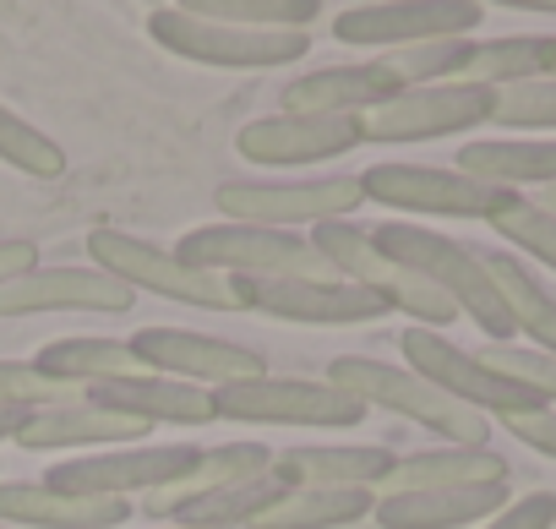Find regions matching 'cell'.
I'll list each match as a JSON object with an SVG mask.
<instances>
[{
  "label": "cell",
  "mask_w": 556,
  "mask_h": 529,
  "mask_svg": "<svg viewBox=\"0 0 556 529\" xmlns=\"http://www.w3.org/2000/svg\"><path fill=\"white\" fill-rule=\"evenodd\" d=\"M0 159L23 175H34V180L66 175V148L55 137H45L34 121H23L12 104H0Z\"/></svg>",
  "instance_id": "34"
},
{
  "label": "cell",
  "mask_w": 556,
  "mask_h": 529,
  "mask_svg": "<svg viewBox=\"0 0 556 529\" xmlns=\"http://www.w3.org/2000/svg\"><path fill=\"white\" fill-rule=\"evenodd\" d=\"M399 350H404V366L415 377H426L437 393H447L453 404L475 410V415H496V420H513V415H534L545 410L523 382L513 377H496L480 355L458 350L447 333H431V328H409L399 333Z\"/></svg>",
  "instance_id": "9"
},
{
  "label": "cell",
  "mask_w": 556,
  "mask_h": 529,
  "mask_svg": "<svg viewBox=\"0 0 556 529\" xmlns=\"http://www.w3.org/2000/svg\"><path fill=\"white\" fill-rule=\"evenodd\" d=\"M23 410H0V442H17V431H23Z\"/></svg>",
  "instance_id": "42"
},
{
  "label": "cell",
  "mask_w": 556,
  "mask_h": 529,
  "mask_svg": "<svg viewBox=\"0 0 556 529\" xmlns=\"http://www.w3.org/2000/svg\"><path fill=\"white\" fill-rule=\"evenodd\" d=\"M306 240L317 245V256L328 262L333 279L371 290L388 312H404V317H415V323L431 328V333L447 328V323H458V312H453V301H447L442 290H431L420 274L399 268L393 256H382V251L371 245V229H361V224H350V218H333V224H317Z\"/></svg>",
  "instance_id": "4"
},
{
  "label": "cell",
  "mask_w": 556,
  "mask_h": 529,
  "mask_svg": "<svg viewBox=\"0 0 556 529\" xmlns=\"http://www.w3.org/2000/svg\"><path fill=\"white\" fill-rule=\"evenodd\" d=\"M126 350L142 361V371L169 377V382H191V388H224V382H251L267 377V361L251 344L235 339H213L197 328H142L126 339Z\"/></svg>",
  "instance_id": "13"
},
{
  "label": "cell",
  "mask_w": 556,
  "mask_h": 529,
  "mask_svg": "<svg viewBox=\"0 0 556 529\" xmlns=\"http://www.w3.org/2000/svg\"><path fill=\"white\" fill-rule=\"evenodd\" d=\"M507 486H453V491H399L377 496L371 518L382 529H469L507 507Z\"/></svg>",
  "instance_id": "22"
},
{
  "label": "cell",
  "mask_w": 556,
  "mask_h": 529,
  "mask_svg": "<svg viewBox=\"0 0 556 529\" xmlns=\"http://www.w3.org/2000/svg\"><path fill=\"white\" fill-rule=\"evenodd\" d=\"M213 420L235 426H323V431H350L366 420V404L333 388L328 377H251V382H224L207 393Z\"/></svg>",
  "instance_id": "7"
},
{
  "label": "cell",
  "mask_w": 556,
  "mask_h": 529,
  "mask_svg": "<svg viewBox=\"0 0 556 529\" xmlns=\"http://www.w3.org/2000/svg\"><path fill=\"white\" fill-rule=\"evenodd\" d=\"M480 361L496 371V377H513L523 382L545 410H556V355H540V350H518V344H485Z\"/></svg>",
  "instance_id": "38"
},
{
  "label": "cell",
  "mask_w": 556,
  "mask_h": 529,
  "mask_svg": "<svg viewBox=\"0 0 556 529\" xmlns=\"http://www.w3.org/2000/svg\"><path fill=\"white\" fill-rule=\"evenodd\" d=\"M83 399L93 410H110V415H126V420H142V426H207L213 420V399L207 388H191V382H169V377H126V382H99V388H83Z\"/></svg>",
  "instance_id": "21"
},
{
  "label": "cell",
  "mask_w": 556,
  "mask_h": 529,
  "mask_svg": "<svg viewBox=\"0 0 556 529\" xmlns=\"http://www.w3.org/2000/svg\"><path fill=\"white\" fill-rule=\"evenodd\" d=\"M148 39L180 61L213 66V72H273L295 66L312 50V34H256V28H229L191 17L186 7H153L148 12Z\"/></svg>",
  "instance_id": "6"
},
{
  "label": "cell",
  "mask_w": 556,
  "mask_h": 529,
  "mask_svg": "<svg viewBox=\"0 0 556 529\" xmlns=\"http://www.w3.org/2000/svg\"><path fill=\"white\" fill-rule=\"evenodd\" d=\"M480 23H485L480 0H371V7H344L333 17V39L388 55L437 39H475Z\"/></svg>",
  "instance_id": "11"
},
{
  "label": "cell",
  "mask_w": 556,
  "mask_h": 529,
  "mask_svg": "<svg viewBox=\"0 0 556 529\" xmlns=\"http://www.w3.org/2000/svg\"><path fill=\"white\" fill-rule=\"evenodd\" d=\"M480 262H485V274H491V285H496L507 317H513V333H529V339H534L529 350L556 355V295L523 268L513 251H485Z\"/></svg>",
  "instance_id": "26"
},
{
  "label": "cell",
  "mask_w": 556,
  "mask_h": 529,
  "mask_svg": "<svg viewBox=\"0 0 556 529\" xmlns=\"http://www.w3.org/2000/svg\"><path fill=\"white\" fill-rule=\"evenodd\" d=\"M267 464H273V448H262V442H224V448H207V453H202V464H197L180 486L142 496V507H137V513L159 518V513H164V507H175V502L207 496V491L235 486V480H256V475H267Z\"/></svg>",
  "instance_id": "30"
},
{
  "label": "cell",
  "mask_w": 556,
  "mask_h": 529,
  "mask_svg": "<svg viewBox=\"0 0 556 529\" xmlns=\"http://www.w3.org/2000/svg\"><path fill=\"white\" fill-rule=\"evenodd\" d=\"M453 486H507V458L491 448H420L393 464L377 496L399 491H453Z\"/></svg>",
  "instance_id": "24"
},
{
  "label": "cell",
  "mask_w": 556,
  "mask_h": 529,
  "mask_svg": "<svg viewBox=\"0 0 556 529\" xmlns=\"http://www.w3.org/2000/svg\"><path fill=\"white\" fill-rule=\"evenodd\" d=\"M469 55H475V39H437V45L388 50L382 66L404 88H437V83H464L469 77Z\"/></svg>",
  "instance_id": "33"
},
{
  "label": "cell",
  "mask_w": 556,
  "mask_h": 529,
  "mask_svg": "<svg viewBox=\"0 0 556 529\" xmlns=\"http://www.w3.org/2000/svg\"><path fill=\"white\" fill-rule=\"evenodd\" d=\"M39 268V245H28V240H0V285H12V279H23V274H34Z\"/></svg>",
  "instance_id": "41"
},
{
  "label": "cell",
  "mask_w": 556,
  "mask_h": 529,
  "mask_svg": "<svg viewBox=\"0 0 556 529\" xmlns=\"http://www.w3.org/2000/svg\"><path fill=\"white\" fill-rule=\"evenodd\" d=\"M458 175L496 186V191H518V186H556V137H491V142H464L458 148Z\"/></svg>",
  "instance_id": "25"
},
{
  "label": "cell",
  "mask_w": 556,
  "mask_h": 529,
  "mask_svg": "<svg viewBox=\"0 0 556 529\" xmlns=\"http://www.w3.org/2000/svg\"><path fill=\"white\" fill-rule=\"evenodd\" d=\"M278 496H285V486H278L273 475H256V480H235V486H218L207 496L175 502L153 524H175V529H251L256 513H267Z\"/></svg>",
  "instance_id": "28"
},
{
  "label": "cell",
  "mask_w": 556,
  "mask_h": 529,
  "mask_svg": "<svg viewBox=\"0 0 556 529\" xmlns=\"http://www.w3.org/2000/svg\"><path fill=\"white\" fill-rule=\"evenodd\" d=\"M191 17L229 23V28H256V34H306L317 23V0H180Z\"/></svg>",
  "instance_id": "32"
},
{
  "label": "cell",
  "mask_w": 556,
  "mask_h": 529,
  "mask_svg": "<svg viewBox=\"0 0 556 529\" xmlns=\"http://www.w3.org/2000/svg\"><path fill=\"white\" fill-rule=\"evenodd\" d=\"M245 312L285 317V323H317V328H344V323H377L388 306L344 279H240Z\"/></svg>",
  "instance_id": "16"
},
{
  "label": "cell",
  "mask_w": 556,
  "mask_h": 529,
  "mask_svg": "<svg viewBox=\"0 0 556 529\" xmlns=\"http://www.w3.org/2000/svg\"><path fill=\"white\" fill-rule=\"evenodd\" d=\"M34 371L50 382L72 388H99V382H126L142 377V361L126 350V339H55L34 355Z\"/></svg>",
  "instance_id": "27"
},
{
  "label": "cell",
  "mask_w": 556,
  "mask_h": 529,
  "mask_svg": "<svg viewBox=\"0 0 556 529\" xmlns=\"http://www.w3.org/2000/svg\"><path fill=\"white\" fill-rule=\"evenodd\" d=\"M366 142V115H262L235 131V153L267 169L344 159Z\"/></svg>",
  "instance_id": "15"
},
{
  "label": "cell",
  "mask_w": 556,
  "mask_h": 529,
  "mask_svg": "<svg viewBox=\"0 0 556 529\" xmlns=\"http://www.w3.org/2000/svg\"><path fill=\"white\" fill-rule=\"evenodd\" d=\"M328 382L344 388L350 399H361L366 410H388V415H404V420L437 431L442 448H485V437H491L485 415L453 404L409 366H388L377 355H339V361H328Z\"/></svg>",
  "instance_id": "2"
},
{
  "label": "cell",
  "mask_w": 556,
  "mask_h": 529,
  "mask_svg": "<svg viewBox=\"0 0 556 529\" xmlns=\"http://www.w3.org/2000/svg\"><path fill=\"white\" fill-rule=\"evenodd\" d=\"M529 202H540L545 213H556V186H545V191H540V197H529Z\"/></svg>",
  "instance_id": "43"
},
{
  "label": "cell",
  "mask_w": 556,
  "mask_h": 529,
  "mask_svg": "<svg viewBox=\"0 0 556 529\" xmlns=\"http://www.w3.org/2000/svg\"><path fill=\"white\" fill-rule=\"evenodd\" d=\"M399 93L404 83L382 61H355V66L301 72L295 83H285L278 104H285V115H371Z\"/></svg>",
  "instance_id": "18"
},
{
  "label": "cell",
  "mask_w": 556,
  "mask_h": 529,
  "mask_svg": "<svg viewBox=\"0 0 556 529\" xmlns=\"http://www.w3.org/2000/svg\"><path fill=\"white\" fill-rule=\"evenodd\" d=\"M491 126H507V131H556V77L496 88Z\"/></svg>",
  "instance_id": "37"
},
{
  "label": "cell",
  "mask_w": 556,
  "mask_h": 529,
  "mask_svg": "<svg viewBox=\"0 0 556 529\" xmlns=\"http://www.w3.org/2000/svg\"><path fill=\"white\" fill-rule=\"evenodd\" d=\"M491 229H496L507 245H518L523 256H534L540 268L556 274V213H545V207L529 202V197H513V202L491 218Z\"/></svg>",
  "instance_id": "35"
},
{
  "label": "cell",
  "mask_w": 556,
  "mask_h": 529,
  "mask_svg": "<svg viewBox=\"0 0 556 529\" xmlns=\"http://www.w3.org/2000/svg\"><path fill=\"white\" fill-rule=\"evenodd\" d=\"M148 431L153 426L110 415V410H93L83 399V404H61V410L28 415L23 431H17V448H28V453H104V448H137Z\"/></svg>",
  "instance_id": "20"
},
{
  "label": "cell",
  "mask_w": 556,
  "mask_h": 529,
  "mask_svg": "<svg viewBox=\"0 0 556 529\" xmlns=\"http://www.w3.org/2000/svg\"><path fill=\"white\" fill-rule=\"evenodd\" d=\"M207 448L175 442V448H104V453H77L72 464H55L45 475L50 491L66 496H99V502H131L180 486Z\"/></svg>",
  "instance_id": "10"
},
{
  "label": "cell",
  "mask_w": 556,
  "mask_h": 529,
  "mask_svg": "<svg viewBox=\"0 0 556 529\" xmlns=\"http://www.w3.org/2000/svg\"><path fill=\"white\" fill-rule=\"evenodd\" d=\"M355 175H323V180H218L213 207L229 224H262V229H317L333 218H350L361 207Z\"/></svg>",
  "instance_id": "8"
},
{
  "label": "cell",
  "mask_w": 556,
  "mask_h": 529,
  "mask_svg": "<svg viewBox=\"0 0 556 529\" xmlns=\"http://www.w3.org/2000/svg\"><path fill=\"white\" fill-rule=\"evenodd\" d=\"M137 507L131 502H99V496H66L45 480H0V529L28 524V529H121Z\"/></svg>",
  "instance_id": "23"
},
{
  "label": "cell",
  "mask_w": 556,
  "mask_h": 529,
  "mask_svg": "<svg viewBox=\"0 0 556 529\" xmlns=\"http://www.w3.org/2000/svg\"><path fill=\"white\" fill-rule=\"evenodd\" d=\"M399 453L388 448H285L273 453L267 475L285 491H382V480L393 475Z\"/></svg>",
  "instance_id": "19"
},
{
  "label": "cell",
  "mask_w": 556,
  "mask_h": 529,
  "mask_svg": "<svg viewBox=\"0 0 556 529\" xmlns=\"http://www.w3.org/2000/svg\"><path fill=\"white\" fill-rule=\"evenodd\" d=\"M355 180H361L366 202H382V207L415 213V218H485L491 224L518 197V191H496L458 169H431V164H371Z\"/></svg>",
  "instance_id": "12"
},
{
  "label": "cell",
  "mask_w": 556,
  "mask_h": 529,
  "mask_svg": "<svg viewBox=\"0 0 556 529\" xmlns=\"http://www.w3.org/2000/svg\"><path fill=\"white\" fill-rule=\"evenodd\" d=\"M496 88L480 83H437V88H404L382 110L366 115V142H431L458 137L491 121Z\"/></svg>",
  "instance_id": "14"
},
{
  "label": "cell",
  "mask_w": 556,
  "mask_h": 529,
  "mask_svg": "<svg viewBox=\"0 0 556 529\" xmlns=\"http://www.w3.org/2000/svg\"><path fill=\"white\" fill-rule=\"evenodd\" d=\"M371 245L382 256H393L399 268L420 274L431 290H442L458 317H469L480 333H491V344L513 339V317H507V306H502V295L485 274V262L469 245H458V240H447L426 224H409V218H388L382 229H371Z\"/></svg>",
  "instance_id": "1"
},
{
  "label": "cell",
  "mask_w": 556,
  "mask_h": 529,
  "mask_svg": "<svg viewBox=\"0 0 556 529\" xmlns=\"http://www.w3.org/2000/svg\"><path fill=\"white\" fill-rule=\"evenodd\" d=\"M551 77H556V72H551Z\"/></svg>",
  "instance_id": "45"
},
{
  "label": "cell",
  "mask_w": 556,
  "mask_h": 529,
  "mask_svg": "<svg viewBox=\"0 0 556 529\" xmlns=\"http://www.w3.org/2000/svg\"><path fill=\"white\" fill-rule=\"evenodd\" d=\"M480 529H556V491H529L513 496L496 518H485Z\"/></svg>",
  "instance_id": "39"
},
{
  "label": "cell",
  "mask_w": 556,
  "mask_h": 529,
  "mask_svg": "<svg viewBox=\"0 0 556 529\" xmlns=\"http://www.w3.org/2000/svg\"><path fill=\"white\" fill-rule=\"evenodd\" d=\"M377 491H285L267 513H256L251 529H350L371 518Z\"/></svg>",
  "instance_id": "31"
},
{
  "label": "cell",
  "mask_w": 556,
  "mask_h": 529,
  "mask_svg": "<svg viewBox=\"0 0 556 529\" xmlns=\"http://www.w3.org/2000/svg\"><path fill=\"white\" fill-rule=\"evenodd\" d=\"M523 448H534V453H545V458H556V410H534V415H513V420H502Z\"/></svg>",
  "instance_id": "40"
},
{
  "label": "cell",
  "mask_w": 556,
  "mask_h": 529,
  "mask_svg": "<svg viewBox=\"0 0 556 529\" xmlns=\"http://www.w3.org/2000/svg\"><path fill=\"white\" fill-rule=\"evenodd\" d=\"M551 72H556V34H507V39H475L464 83L513 88V83H540Z\"/></svg>",
  "instance_id": "29"
},
{
  "label": "cell",
  "mask_w": 556,
  "mask_h": 529,
  "mask_svg": "<svg viewBox=\"0 0 556 529\" xmlns=\"http://www.w3.org/2000/svg\"><path fill=\"white\" fill-rule=\"evenodd\" d=\"M61 404H83V388L39 377L34 361H0V410L39 415V410H61Z\"/></svg>",
  "instance_id": "36"
},
{
  "label": "cell",
  "mask_w": 556,
  "mask_h": 529,
  "mask_svg": "<svg viewBox=\"0 0 556 529\" xmlns=\"http://www.w3.org/2000/svg\"><path fill=\"white\" fill-rule=\"evenodd\" d=\"M88 256L93 268L121 279L126 290H153L164 301H180V306H197V312H245V295H240V279H218V274H191L186 262L169 251V245H153L142 235H126V229H88Z\"/></svg>",
  "instance_id": "5"
},
{
  "label": "cell",
  "mask_w": 556,
  "mask_h": 529,
  "mask_svg": "<svg viewBox=\"0 0 556 529\" xmlns=\"http://www.w3.org/2000/svg\"><path fill=\"white\" fill-rule=\"evenodd\" d=\"M137 290L99 268H34L12 285H0V317H34V312H131Z\"/></svg>",
  "instance_id": "17"
},
{
  "label": "cell",
  "mask_w": 556,
  "mask_h": 529,
  "mask_svg": "<svg viewBox=\"0 0 556 529\" xmlns=\"http://www.w3.org/2000/svg\"><path fill=\"white\" fill-rule=\"evenodd\" d=\"M153 529H175V524H153Z\"/></svg>",
  "instance_id": "44"
},
{
  "label": "cell",
  "mask_w": 556,
  "mask_h": 529,
  "mask_svg": "<svg viewBox=\"0 0 556 529\" xmlns=\"http://www.w3.org/2000/svg\"><path fill=\"white\" fill-rule=\"evenodd\" d=\"M191 274L218 279H333L317 245L295 229H262V224H202L169 245Z\"/></svg>",
  "instance_id": "3"
}]
</instances>
